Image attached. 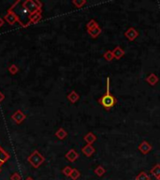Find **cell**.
Listing matches in <instances>:
<instances>
[{
	"label": "cell",
	"mask_w": 160,
	"mask_h": 180,
	"mask_svg": "<svg viewBox=\"0 0 160 180\" xmlns=\"http://www.w3.org/2000/svg\"><path fill=\"white\" fill-rule=\"evenodd\" d=\"M98 102L107 110L112 108L117 102L114 96H112L110 92V78L109 77L107 79V92L98 99Z\"/></svg>",
	"instance_id": "6da1fadb"
},
{
	"label": "cell",
	"mask_w": 160,
	"mask_h": 180,
	"mask_svg": "<svg viewBox=\"0 0 160 180\" xmlns=\"http://www.w3.org/2000/svg\"><path fill=\"white\" fill-rule=\"evenodd\" d=\"M125 36L127 38V40H128L133 41V40H135L138 38V30H137L136 28L130 27V28H128V29H127V30L125 31Z\"/></svg>",
	"instance_id": "7a4b0ae2"
},
{
	"label": "cell",
	"mask_w": 160,
	"mask_h": 180,
	"mask_svg": "<svg viewBox=\"0 0 160 180\" xmlns=\"http://www.w3.org/2000/svg\"><path fill=\"white\" fill-rule=\"evenodd\" d=\"M152 148H153V146L146 141H143L140 145H138V150H140L143 155H146L149 152H151Z\"/></svg>",
	"instance_id": "3957f363"
},
{
	"label": "cell",
	"mask_w": 160,
	"mask_h": 180,
	"mask_svg": "<svg viewBox=\"0 0 160 180\" xmlns=\"http://www.w3.org/2000/svg\"><path fill=\"white\" fill-rule=\"evenodd\" d=\"M112 54H113V57L115 59H120L122 58L124 54H125V51L120 47V46H117L112 50Z\"/></svg>",
	"instance_id": "277c9868"
},
{
	"label": "cell",
	"mask_w": 160,
	"mask_h": 180,
	"mask_svg": "<svg viewBox=\"0 0 160 180\" xmlns=\"http://www.w3.org/2000/svg\"><path fill=\"white\" fill-rule=\"evenodd\" d=\"M88 31V34L89 35L93 38V39H95L97 37H98L100 34H101V28L98 26H95V27H94V28H92V29H88L87 30Z\"/></svg>",
	"instance_id": "5b68a950"
},
{
	"label": "cell",
	"mask_w": 160,
	"mask_h": 180,
	"mask_svg": "<svg viewBox=\"0 0 160 180\" xmlns=\"http://www.w3.org/2000/svg\"><path fill=\"white\" fill-rule=\"evenodd\" d=\"M82 151L86 157H90L94 154L95 148H94V146L92 144H87V145H85L84 147H82Z\"/></svg>",
	"instance_id": "8992f818"
},
{
	"label": "cell",
	"mask_w": 160,
	"mask_h": 180,
	"mask_svg": "<svg viewBox=\"0 0 160 180\" xmlns=\"http://www.w3.org/2000/svg\"><path fill=\"white\" fill-rule=\"evenodd\" d=\"M66 157H67V159L69 161H75L78 158H79V154L74 150V149H71L70 151H68V153H67V155H66Z\"/></svg>",
	"instance_id": "52a82bcc"
},
{
	"label": "cell",
	"mask_w": 160,
	"mask_h": 180,
	"mask_svg": "<svg viewBox=\"0 0 160 180\" xmlns=\"http://www.w3.org/2000/svg\"><path fill=\"white\" fill-rule=\"evenodd\" d=\"M84 141L86 142L88 144H92L93 143H95V141H97V136H95L93 132H89V133H87L86 135H85Z\"/></svg>",
	"instance_id": "ba28073f"
},
{
	"label": "cell",
	"mask_w": 160,
	"mask_h": 180,
	"mask_svg": "<svg viewBox=\"0 0 160 180\" xmlns=\"http://www.w3.org/2000/svg\"><path fill=\"white\" fill-rule=\"evenodd\" d=\"M147 83H149V85H155L156 83L158 82V77L155 74V73H151L147 78H146Z\"/></svg>",
	"instance_id": "9c48e42d"
},
{
	"label": "cell",
	"mask_w": 160,
	"mask_h": 180,
	"mask_svg": "<svg viewBox=\"0 0 160 180\" xmlns=\"http://www.w3.org/2000/svg\"><path fill=\"white\" fill-rule=\"evenodd\" d=\"M150 173H151L155 178H158V177L160 176V164L155 165V166L151 169Z\"/></svg>",
	"instance_id": "30bf717a"
},
{
	"label": "cell",
	"mask_w": 160,
	"mask_h": 180,
	"mask_svg": "<svg viewBox=\"0 0 160 180\" xmlns=\"http://www.w3.org/2000/svg\"><path fill=\"white\" fill-rule=\"evenodd\" d=\"M136 180H150V177L145 172H141L136 176Z\"/></svg>",
	"instance_id": "8fae6325"
},
{
	"label": "cell",
	"mask_w": 160,
	"mask_h": 180,
	"mask_svg": "<svg viewBox=\"0 0 160 180\" xmlns=\"http://www.w3.org/2000/svg\"><path fill=\"white\" fill-rule=\"evenodd\" d=\"M105 169H104V167L103 166H101V165H99V166H98L97 168L95 169V175H97L98 176H102L104 174H105Z\"/></svg>",
	"instance_id": "7c38bea8"
},
{
	"label": "cell",
	"mask_w": 160,
	"mask_h": 180,
	"mask_svg": "<svg viewBox=\"0 0 160 180\" xmlns=\"http://www.w3.org/2000/svg\"><path fill=\"white\" fill-rule=\"evenodd\" d=\"M68 99L71 101V102H76V101L79 99V95H78L75 91H72V92L68 95Z\"/></svg>",
	"instance_id": "4fadbf2b"
},
{
	"label": "cell",
	"mask_w": 160,
	"mask_h": 180,
	"mask_svg": "<svg viewBox=\"0 0 160 180\" xmlns=\"http://www.w3.org/2000/svg\"><path fill=\"white\" fill-rule=\"evenodd\" d=\"M103 57H104L107 61H112V60L114 58V57H113V54H112V51L108 50L106 53H104Z\"/></svg>",
	"instance_id": "5bb4252c"
},
{
	"label": "cell",
	"mask_w": 160,
	"mask_h": 180,
	"mask_svg": "<svg viewBox=\"0 0 160 180\" xmlns=\"http://www.w3.org/2000/svg\"><path fill=\"white\" fill-rule=\"evenodd\" d=\"M80 175H81V174H80V172L77 170V169H72V172H71V174H70V177H71L73 180L78 179V178L80 177Z\"/></svg>",
	"instance_id": "9a60e30c"
},
{
	"label": "cell",
	"mask_w": 160,
	"mask_h": 180,
	"mask_svg": "<svg viewBox=\"0 0 160 180\" xmlns=\"http://www.w3.org/2000/svg\"><path fill=\"white\" fill-rule=\"evenodd\" d=\"M98 22H95V20H91L88 24H87V26H86V27H87V29H92V28H94V27H95V26H98Z\"/></svg>",
	"instance_id": "2e32d148"
},
{
	"label": "cell",
	"mask_w": 160,
	"mask_h": 180,
	"mask_svg": "<svg viewBox=\"0 0 160 180\" xmlns=\"http://www.w3.org/2000/svg\"><path fill=\"white\" fill-rule=\"evenodd\" d=\"M56 135L57 136L60 138V139H63V138H65L66 137V135H67V132L64 130H62V129H60L58 131H57V133H56Z\"/></svg>",
	"instance_id": "e0dca14e"
},
{
	"label": "cell",
	"mask_w": 160,
	"mask_h": 180,
	"mask_svg": "<svg viewBox=\"0 0 160 180\" xmlns=\"http://www.w3.org/2000/svg\"><path fill=\"white\" fill-rule=\"evenodd\" d=\"M71 172H72V169H71L70 167H66V168L63 170V173L65 174V175H67V176H70Z\"/></svg>",
	"instance_id": "ac0fdd59"
},
{
	"label": "cell",
	"mask_w": 160,
	"mask_h": 180,
	"mask_svg": "<svg viewBox=\"0 0 160 180\" xmlns=\"http://www.w3.org/2000/svg\"><path fill=\"white\" fill-rule=\"evenodd\" d=\"M6 159H7V157H6L5 153H4L1 149H0V164H1Z\"/></svg>",
	"instance_id": "d6986e66"
},
{
	"label": "cell",
	"mask_w": 160,
	"mask_h": 180,
	"mask_svg": "<svg viewBox=\"0 0 160 180\" xmlns=\"http://www.w3.org/2000/svg\"><path fill=\"white\" fill-rule=\"evenodd\" d=\"M73 4H74V5H76L78 8H81L82 5L86 4V1H73Z\"/></svg>",
	"instance_id": "ffe728a7"
},
{
	"label": "cell",
	"mask_w": 160,
	"mask_h": 180,
	"mask_svg": "<svg viewBox=\"0 0 160 180\" xmlns=\"http://www.w3.org/2000/svg\"><path fill=\"white\" fill-rule=\"evenodd\" d=\"M12 179L13 180H19V177L17 175H15V176H12Z\"/></svg>",
	"instance_id": "44dd1931"
},
{
	"label": "cell",
	"mask_w": 160,
	"mask_h": 180,
	"mask_svg": "<svg viewBox=\"0 0 160 180\" xmlns=\"http://www.w3.org/2000/svg\"><path fill=\"white\" fill-rule=\"evenodd\" d=\"M156 179H157V180H160V176H159L158 178H156Z\"/></svg>",
	"instance_id": "7402d4cb"
},
{
	"label": "cell",
	"mask_w": 160,
	"mask_h": 180,
	"mask_svg": "<svg viewBox=\"0 0 160 180\" xmlns=\"http://www.w3.org/2000/svg\"><path fill=\"white\" fill-rule=\"evenodd\" d=\"M27 180H32V179H31V178H29V179H27Z\"/></svg>",
	"instance_id": "603a6c76"
}]
</instances>
